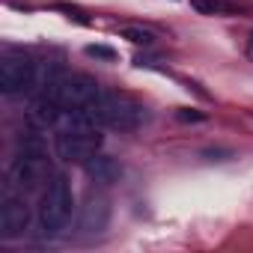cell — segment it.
Segmentation results:
<instances>
[{
	"mask_svg": "<svg viewBox=\"0 0 253 253\" xmlns=\"http://www.w3.org/2000/svg\"><path fill=\"white\" fill-rule=\"evenodd\" d=\"M39 81L36 63L24 54H6L0 60V86L6 95H18V92H30Z\"/></svg>",
	"mask_w": 253,
	"mask_h": 253,
	"instance_id": "8992f818",
	"label": "cell"
},
{
	"mask_svg": "<svg viewBox=\"0 0 253 253\" xmlns=\"http://www.w3.org/2000/svg\"><path fill=\"white\" fill-rule=\"evenodd\" d=\"M72 211H75V194H72V185L63 173H57L48 188L42 191V200H39V232L54 238L60 235L69 220H72Z\"/></svg>",
	"mask_w": 253,
	"mask_h": 253,
	"instance_id": "6da1fadb",
	"label": "cell"
},
{
	"mask_svg": "<svg viewBox=\"0 0 253 253\" xmlns=\"http://www.w3.org/2000/svg\"><path fill=\"white\" fill-rule=\"evenodd\" d=\"M122 39H128V42H134V45H152V42H155V36H152L149 30H143V27H125V30H122Z\"/></svg>",
	"mask_w": 253,
	"mask_h": 253,
	"instance_id": "8fae6325",
	"label": "cell"
},
{
	"mask_svg": "<svg viewBox=\"0 0 253 253\" xmlns=\"http://www.w3.org/2000/svg\"><path fill=\"white\" fill-rule=\"evenodd\" d=\"M45 92L63 110H78V107L92 104L101 95V86L92 78H86V75H66V78H51L45 84Z\"/></svg>",
	"mask_w": 253,
	"mask_h": 253,
	"instance_id": "277c9868",
	"label": "cell"
},
{
	"mask_svg": "<svg viewBox=\"0 0 253 253\" xmlns=\"http://www.w3.org/2000/svg\"><path fill=\"white\" fill-rule=\"evenodd\" d=\"M84 170H86V176H89L92 182H98V185H113V182H119V176H122L119 161L110 158V155H98V152L84 164Z\"/></svg>",
	"mask_w": 253,
	"mask_h": 253,
	"instance_id": "ba28073f",
	"label": "cell"
},
{
	"mask_svg": "<svg viewBox=\"0 0 253 253\" xmlns=\"http://www.w3.org/2000/svg\"><path fill=\"white\" fill-rule=\"evenodd\" d=\"M104 143L101 128H81V125H60L54 134V149L69 164H86Z\"/></svg>",
	"mask_w": 253,
	"mask_h": 253,
	"instance_id": "7a4b0ae2",
	"label": "cell"
},
{
	"mask_svg": "<svg viewBox=\"0 0 253 253\" xmlns=\"http://www.w3.org/2000/svg\"><path fill=\"white\" fill-rule=\"evenodd\" d=\"M191 6L200 15H220V12H229L232 9L229 0H191Z\"/></svg>",
	"mask_w": 253,
	"mask_h": 253,
	"instance_id": "30bf717a",
	"label": "cell"
},
{
	"mask_svg": "<svg viewBox=\"0 0 253 253\" xmlns=\"http://www.w3.org/2000/svg\"><path fill=\"white\" fill-rule=\"evenodd\" d=\"M247 54L253 57V33H250V39H247Z\"/></svg>",
	"mask_w": 253,
	"mask_h": 253,
	"instance_id": "5bb4252c",
	"label": "cell"
},
{
	"mask_svg": "<svg viewBox=\"0 0 253 253\" xmlns=\"http://www.w3.org/2000/svg\"><path fill=\"white\" fill-rule=\"evenodd\" d=\"M9 182L18 191H39L45 185V152L39 143H27L24 152L12 161Z\"/></svg>",
	"mask_w": 253,
	"mask_h": 253,
	"instance_id": "5b68a950",
	"label": "cell"
},
{
	"mask_svg": "<svg viewBox=\"0 0 253 253\" xmlns=\"http://www.w3.org/2000/svg\"><path fill=\"white\" fill-rule=\"evenodd\" d=\"M30 206L24 203V197L18 194H6L3 197V206H0V238H21L27 229H30Z\"/></svg>",
	"mask_w": 253,
	"mask_h": 253,
	"instance_id": "52a82bcc",
	"label": "cell"
},
{
	"mask_svg": "<svg viewBox=\"0 0 253 253\" xmlns=\"http://www.w3.org/2000/svg\"><path fill=\"white\" fill-rule=\"evenodd\" d=\"M95 116L101 128H116V131H134L143 122V107L131 101L128 95L119 92H101L95 101Z\"/></svg>",
	"mask_w": 253,
	"mask_h": 253,
	"instance_id": "3957f363",
	"label": "cell"
},
{
	"mask_svg": "<svg viewBox=\"0 0 253 253\" xmlns=\"http://www.w3.org/2000/svg\"><path fill=\"white\" fill-rule=\"evenodd\" d=\"M176 119H182V122H203V119H206V113H200V110H188V107H182V110H176Z\"/></svg>",
	"mask_w": 253,
	"mask_h": 253,
	"instance_id": "4fadbf2b",
	"label": "cell"
},
{
	"mask_svg": "<svg viewBox=\"0 0 253 253\" xmlns=\"http://www.w3.org/2000/svg\"><path fill=\"white\" fill-rule=\"evenodd\" d=\"M86 57H95V60L113 63V60H116V51H113V48H107V45H86Z\"/></svg>",
	"mask_w": 253,
	"mask_h": 253,
	"instance_id": "7c38bea8",
	"label": "cell"
},
{
	"mask_svg": "<svg viewBox=\"0 0 253 253\" xmlns=\"http://www.w3.org/2000/svg\"><path fill=\"white\" fill-rule=\"evenodd\" d=\"M107 220H110V206H107V200H89L84 209H81V220H78V226H81V232H101V229H107Z\"/></svg>",
	"mask_w": 253,
	"mask_h": 253,
	"instance_id": "9c48e42d",
	"label": "cell"
}]
</instances>
